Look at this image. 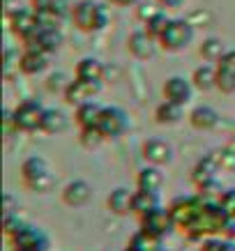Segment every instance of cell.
Returning <instances> with one entry per match:
<instances>
[{
    "instance_id": "obj_1",
    "label": "cell",
    "mask_w": 235,
    "mask_h": 251,
    "mask_svg": "<svg viewBox=\"0 0 235 251\" xmlns=\"http://www.w3.org/2000/svg\"><path fill=\"white\" fill-rule=\"evenodd\" d=\"M203 196V194H201ZM231 214L224 210L219 201L203 196V203L198 205V210L194 212V217L189 219V224L184 226V233L194 240H203L205 235H217V233H226L228 224H231Z\"/></svg>"
},
{
    "instance_id": "obj_2",
    "label": "cell",
    "mask_w": 235,
    "mask_h": 251,
    "mask_svg": "<svg viewBox=\"0 0 235 251\" xmlns=\"http://www.w3.org/2000/svg\"><path fill=\"white\" fill-rule=\"evenodd\" d=\"M69 19L81 32H99L108 25V9L95 0H78Z\"/></svg>"
},
{
    "instance_id": "obj_3",
    "label": "cell",
    "mask_w": 235,
    "mask_h": 251,
    "mask_svg": "<svg viewBox=\"0 0 235 251\" xmlns=\"http://www.w3.org/2000/svg\"><path fill=\"white\" fill-rule=\"evenodd\" d=\"M21 177L23 182L28 184L32 191H51L53 187L55 177L51 173V168H49V161L44 157H28V159L21 164Z\"/></svg>"
},
{
    "instance_id": "obj_4",
    "label": "cell",
    "mask_w": 235,
    "mask_h": 251,
    "mask_svg": "<svg viewBox=\"0 0 235 251\" xmlns=\"http://www.w3.org/2000/svg\"><path fill=\"white\" fill-rule=\"evenodd\" d=\"M164 51H182L194 42V23L189 19H168L166 30L157 39Z\"/></svg>"
},
{
    "instance_id": "obj_5",
    "label": "cell",
    "mask_w": 235,
    "mask_h": 251,
    "mask_svg": "<svg viewBox=\"0 0 235 251\" xmlns=\"http://www.w3.org/2000/svg\"><path fill=\"white\" fill-rule=\"evenodd\" d=\"M26 44V51H42V53H55L62 46L65 37H62L60 28H44L39 25L35 32H30L26 39H21Z\"/></svg>"
},
{
    "instance_id": "obj_6",
    "label": "cell",
    "mask_w": 235,
    "mask_h": 251,
    "mask_svg": "<svg viewBox=\"0 0 235 251\" xmlns=\"http://www.w3.org/2000/svg\"><path fill=\"white\" fill-rule=\"evenodd\" d=\"M97 127L102 129L104 138H118L129 129V115L120 106H104L99 115Z\"/></svg>"
},
{
    "instance_id": "obj_7",
    "label": "cell",
    "mask_w": 235,
    "mask_h": 251,
    "mask_svg": "<svg viewBox=\"0 0 235 251\" xmlns=\"http://www.w3.org/2000/svg\"><path fill=\"white\" fill-rule=\"evenodd\" d=\"M99 92H102V81H85V78L74 76V81H69V85L65 88L62 97L69 106H81L85 101L95 99Z\"/></svg>"
},
{
    "instance_id": "obj_8",
    "label": "cell",
    "mask_w": 235,
    "mask_h": 251,
    "mask_svg": "<svg viewBox=\"0 0 235 251\" xmlns=\"http://www.w3.org/2000/svg\"><path fill=\"white\" fill-rule=\"evenodd\" d=\"M46 108L39 104L37 99H28L14 108V122L19 131H35L39 129L42 125V118H44Z\"/></svg>"
},
{
    "instance_id": "obj_9",
    "label": "cell",
    "mask_w": 235,
    "mask_h": 251,
    "mask_svg": "<svg viewBox=\"0 0 235 251\" xmlns=\"http://www.w3.org/2000/svg\"><path fill=\"white\" fill-rule=\"evenodd\" d=\"M141 228L164 240V237L175 228L173 214H171L168 207H157V210H152V212H148V214L141 217Z\"/></svg>"
},
{
    "instance_id": "obj_10",
    "label": "cell",
    "mask_w": 235,
    "mask_h": 251,
    "mask_svg": "<svg viewBox=\"0 0 235 251\" xmlns=\"http://www.w3.org/2000/svg\"><path fill=\"white\" fill-rule=\"evenodd\" d=\"M12 242H14L16 249H30V251H46L49 249V237L42 228L37 226H30L26 224L16 235H12Z\"/></svg>"
},
{
    "instance_id": "obj_11",
    "label": "cell",
    "mask_w": 235,
    "mask_h": 251,
    "mask_svg": "<svg viewBox=\"0 0 235 251\" xmlns=\"http://www.w3.org/2000/svg\"><path fill=\"white\" fill-rule=\"evenodd\" d=\"M194 83H191V78H184V76H168L166 83H164V97L168 101H175V104H189L191 97H194Z\"/></svg>"
},
{
    "instance_id": "obj_12",
    "label": "cell",
    "mask_w": 235,
    "mask_h": 251,
    "mask_svg": "<svg viewBox=\"0 0 235 251\" xmlns=\"http://www.w3.org/2000/svg\"><path fill=\"white\" fill-rule=\"evenodd\" d=\"M7 21H9V30L14 32L19 39H26L30 32H35L39 28V21H37V14H35V9H16L14 14H9L7 16Z\"/></svg>"
},
{
    "instance_id": "obj_13",
    "label": "cell",
    "mask_w": 235,
    "mask_h": 251,
    "mask_svg": "<svg viewBox=\"0 0 235 251\" xmlns=\"http://www.w3.org/2000/svg\"><path fill=\"white\" fill-rule=\"evenodd\" d=\"M143 157L155 166H166L173 161V148L164 138H150L143 143Z\"/></svg>"
},
{
    "instance_id": "obj_14",
    "label": "cell",
    "mask_w": 235,
    "mask_h": 251,
    "mask_svg": "<svg viewBox=\"0 0 235 251\" xmlns=\"http://www.w3.org/2000/svg\"><path fill=\"white\" fill-rule=\"evenodd\" d=\"M157 39L150 37L145 30H138V32H131L127 39V49L129 53L134 55V58H138V60H148V58H152L155 55V49H157Z\"/></svg>"
},
{
    "instance_id": "obj_15",
    "label": "cell",
    "mask_w": 235,
    "mask_h": 251,
    "mask_svg": "<svg viewBox=\"0 0 235 251\" xmlns=\"http://www.w3.org/2000/svg\"><path fill=\"white\" fill-rule=\"evenodd\" d=\"M90 198H92V187L85 180H72L62 189V201L69 207H81L85 203H90Z\"/></svg>"
},
{
    "instance_id": "obj_16",
    "label": "cell",
    "mask_w": 235,
    "mask_h": 251,
    "mask_svg": "<svg viewBox=\"0 0 235 251\" xmlns=\"http://www.w3.org/2000/svg\"><path fill=\"white\" fill-rule=\"evenodd\" d=\"M161 207V196L159 191H152V189H138L134 191V201H131V212L143 217V214L152 212Z\"/></svg>"
},
{
    "instance_id": "obj_17",
    "label": "cell",
    "mask_w": 235,
    "mask_h": 251,
    "mask_svg": "<svg viewBox=\"0 0 235 251\" xmlns=\"http://www.w3.org/2000/svg\"><path fill=\"white\" fill-rule=\"evenodd\" d=\"M46 67H49V53H42V51H26L19 60V69L26 76H37L46 72Z\"/></svg>"
},
{
    "instance_id": "obj_18",
    "label": "cell",
    "mask_w": 235,
    "mask_h": 251,
    "mask_svg": "<svg viewBox=\"0 0 235 251\" xmlns=\"http://www.w3.org/2000/svg\"><path fill=\"white\" fill-rule=\"evenodd\" d=\"M189 122L191 127L198 131H210L219 125V113L212 106H196L189 113Z\"/></svg>"
},
{
    "instance_id": "obj_19",
    "label": "cell",
    "mask_w": 235,
    "mask_h": 251,
    "mask_svg": "<svg viewBox=\"0 0 235 251\" xmlns=\"http://www.w3.org/2000/svg\"><path fill=\"white\" fill-rule=\"evenodd\" d=\"M131 201H134V191L125 189V187H118V189H113L111 194H108L106 205L113 214L125 217V214L131 212Z\"/></svg>"
},
{
    "instance_id": "obj_20",
    "label": "cell",
    "mask_w": 235,
    "mask_h": 251,
    "mask_svg": "<svg viewBox=\"0 0 235 251\" xmlns=\"http://www.w3.org/2000/svg\"><path fill=\"white\" fill-rule=\"evenodd\" d=\"M69 127V118L62 113L60 108H46L44 111V118H42V125H39V129L44 131V134H62V131Z\"/></svg>"
},
{
    "instance_id": "obj_21",
    "label": "cell",
    "mask_w": 235,
    "mask_h": 251,
    "mask_svg": "<svg viewBox=\"0 0 235 251\" xmlns=\"http://www.w3.org/2000/svg\"><path fill=\"white\" fill-rule=\"evenodd\" d=\"M191 83L201 92H208V90H212V88H217V67H212L210 62L196 67L194 74H191Z\"/></svg>"
},
{
    "instance_id": "obj_22",
    "label": "cell",
    "mask_w": 235,
    "mask_h": 251,
    "mask_svg": "<svg viewBox=\"0 0 235 251\" xmlns=\"http://www.w3.org/2000/svg\"><path fill=\"white\" fill-rule=\"evenodd\" d=\"M104 72H106L104 65H102L97 58L88 55V58H81V60H78L74 76L76 78H85V81H102V78H104Z\"/></svg>"
},
{
    "instance_id": "obj_23",
    "label": "cell",
    "mask_w": 235,
    "mask_h": 251,
    "mask_svg": "<svg viewBox=\"0 0 235 251\" xmlns=\"http://www.w3.org/2000/svg\"><path fill=\"white\" fill-rule=\"evenodd\" d=\"M182 118H184L182 104H175V101H168V99H164L159 106L155 108V120L159 125H178Z\"/></svg>"
},
{
    "instance_id": "obj_24",
    "label": "cell",
    "mask_w": 235,
    "mask_h": 251,
    "mask_svg": "<svg viewBox=\"0 0 235 251\" xmlns=\"http://www.w3.org/2000/svg\"><path fill=\"white\" fill-rule=\"evenodd\" d=\"M30 5L35 12H53V14L60 16H72V9H74V0H30Z\"/></svg>"
},
{
    "instance_id": "obj_25",
    "label": "cell",
    "mask_w": 235,
    "mask_h": 251,
    "mask_svg": "<svg viewBox=\"0 0 235 251\" xmlns=\"http://www.w3.org/2000/svg\"><path fill=\"white\" fill-rule=\"evenodd\" d=\"M136 184L138 189H152V191H159L161 184H164V175H161L159 166H145L138 171V177H136Z\"/></svg>"
},
{
    "instance_id": "obj_26",
    "label": "cell",
    "mask_w": 235,
    "mask_h": 251,
    "mask_svg": "<svg viewBox=\"0 0 235 251\" xmlns=\"http://www.w3.org/2000/svg\"><path fill=\"white\" fill-rule=\"evenodd\" d=\"M102 108L104 106H99L95 99L85 101V104H81V106H76V122H78L81 127H97Z\"/></svg>"
},
{
    "instance_id": "obj_27",
    "label": "cell",
    "mask_w": 235,
    "mask_h": 251,
    "mask_svg": "<svg viewBox=\"0 0 235 251\" xmlns=\"http://www.w3.org/2000/svg\"><path fill=\"white\" fill-rule=\"evenodd\" d=\"M198 53H201V58L205 62H219L221 55L226 53V46H224V42L219 37H208L203 39V44L198 46Z\"/></svg>"
},
{
    "instance_id": "obj_28",
    "label": "cell",
    "mask_w": 235,
    "mask_h": 251,
    "mask_svg": "<svg viewBox=\"0 0 235 251\" xmlns=\"http://www.w3.org/2000/svg\"><path fill=\"white\" fill-rule=\"evenodd\" d=\"M127 247H131L134 251H159L161 249V237L152 235V233H148V230H138L136 235L129 240Z\"/></svg>"
},
{
    "instance_id": "obj_29",
    "label": "cell",
    "mask_w": 235,
    "mask_h": 251,
    "mask_svg": "<svg viewBox=\"0 0 235 251\" xmlns=\"http://www.w3.org/2000/svg\"><path fill=\"white\" fill-rule=\"evenodd\" d=\"M104 141H106V138H104V134H102L99 127H81L78 143L83 145L85 150H95V148H99Z\"/></svg>"
},
{
    "instance_id": "obj_30",
    "label": "cell",
    "mask_w": 235,
    "mask_h": 251,
    "mask_svg": "<svg viewBox=\"0 0 235 251\" xmlns=\"http://www.w3.org/2000/svg\"><path fill=\"white\" fill-rule=\"evenodd\" d=\"M214 173H217V159L205 157V159L198 161L196 171H194V180H196V184H203L208 180H214Z\"/></svg>"
},
{
    "instance_id": "obj_31",
    "label": "cell",
    "mask_w": 235,
    "mask_h": 251,
    "mask_svg": "<svg viewBox=\"0 0 235 251\" xmlns=\"http://www.w3.org/2000/svg\"><path fill=\"white\" fill-rule=\"evenodd\" d=\"M217 90L224 92V95H233L235 92V72L217 67Z\"/></svg>"
},
{
    "instance_id": "obj_32",
    "label": "cell",
    "mask_w": 235,
    "mask_h": 251,
    "mask_svg": "<svg viewBox=\"0 0 235 251\" xmlns=\"http://www.w3.org/2000/svg\"><path fill=\"white\" fill-rule=\"evenodd\" d=\"M166 25H168V16L164 14V12H161V14L152 16L150 21H145V32H148L150 37L159 39V37H161V32L166 30Z\"/></svg>"
},
{
    "instance_id": "obj_33",
    "label": "cell",
    "mask_w": 235,
    "mask_h": 251,
    "mask_svg": "<svg viewBox=\"0 0 235 251\" xmlns=\"http://www.w3.org/2000/svg\"><path fill=\"white\" fill-rule=\"evenodd\" d=\"M164 9L161 7H157L155 2H138V7H136V16L141 19V21H150L152 16H157V14H161Z\"/></svg>"
},
{
    "instance_id": "obj_34",
    "label": "cell",
    "mask_w": 235,
    "mask_h": 251,
    "mask_svg": "<svg viewBox=\"0 0 235 251\" xmlns=\"http://www.w3.org/2000/svg\"><path fill=\"white\" fill-rule=\"evenodd\" d=\"M23 226H26V221L19 217V212H16V214H9V217H5V235H7V237L16 235V233H19Z\"/></svg>"
},
{
    "instance_id": "obj_35",
    "label": "cell",
    "mask_w": 235,
    "mask_h": 251,
    "mask_svg": "<svg viewBox=\"0 0 235 251\" xmlns=\"http://www.w3.org/2000/svg\"><path fill=\"white\" fill-rule=\"evenodd\" d=\"M69 85V81H65V74H51L46 81V90L49 92H65V88Z\"/></svg>"
},
{
    "instance_id": "obj_36",
    "label": "cell",
    "mask_w": 235,
    "mask_h": 251,
    "mask_svg": "<svg viewBox=\"0 0 235 251\" xmlns=\"http://www.w3.org/2000/svg\"><path fill=\"white\" fill-rule=\"evenodd\" d=\"M224 242L226 240H219L214 235H208L201 240V251H224Z\"/></svg>"
},
{
    "instance_id": "obj_37",
    "label": "cell",
    "mask_w": 235,
    "mask_h": 251,
    "mask_svg": "<svg viewBox=\"0 0 235 251\" xmlns=\"http://www.w3.org/2000/svg\"><path fill=\"white\" fill-rule=\"evenodd\" d=\"M219 203L224 205V210H226V212L235 219V189L224 191V194L219 196Z\"/></svg>"
},
{
    "instance_id": "obj_38",
    "label": "cell",
    "mask_w": 235,
    "mask_h": 251,
    "mask_svg": "<svg viewBox=\"0 0 235 251\" xmlns=\"http://www.w3.org/2000/svg\"><path fill=\"white\" fill-rule=\"evenodd\" d=\"M217 67H221V69H231V72H235V49H228L226 53L221 55V60L217 62Z\"/></svg>"
},
{
    "instance_id": "obj_39",
    "label": "cell",
    "mask_w": 235,
    "mask_h": 251,
    "mask_svg": "<svg viewBox=\"0 0 235 251\" xmlns=\"http://www.w3.org/2000/svg\"><path fill=\"white\" fill-rule=\"evenodd\" d=\"M2 122H5V131H7V134L19 131V129H16V122H14V111L5 108V111H2Z\"/></svg>"
},
{
    "instance_id": "obj_40",
    "label": "cell",
    "mask_w": 235,
    "mask_h": 251,
    "mask_svg": "<svg viewBox=\"0 0 235 251\" xmlns=\"http://www.w3.org/2000/svg\"><path fill=\"white\" fill-rule=\"evenodd\" d=\"M16 203H14V196L12 194H5V217H9V214H16Z\"/></svg>"
},
{
    "instance_id": "obj_41",
    "label": "cell",
    "mask_w": 235,
    "mask_h": 251,
    "mask_svg": "<svg viewBox=\"0 0 235 251\" xmlns=\"http://www.w3.org/2000/svg\"><path fill=\"white\" fill-rule=\"evenodd\" d=\"M16 9H21V2L19 0H5V14H14Z\"/></svg>"
},
{
    "instance_id": "obj_42",
    "label": "cell",
    "mask_w": 235,
    "mask_h": 251,
    "mask_svg": "<svg viewBox=\"0 0 235 251\" xmlns=\"http://www.w3.org/2000/svg\"><path fill=\"white\" fill-rule=\"evenodd\" d=\"M108 2H113L118 7H134V5H138L141 0H108Z\"/></svg>"
},
{
    "instance_id": "obj_43",
    "label": "cell",
    "mask_w": 235,
    "mask_h": 251,
    "mask_svg": "<svg viewBox=\"0 0 235 251\" xmlns=\"http://www.w3.org/2000/svg\"><path fill=\"white\" fill-rule=\"evenodd\" d=\"M159 2L164 5V7H180L184 0H159Z\"/></svg>"
},
{
    "instance_id": "obj_44",
    "label": "cell",
    "mask_w": 235,
    "mask_h": 251,
    "mask_svg": "<svg viewBox=\"0 0 235 251\" xmlns=\"http://www.w3.org/2000/svg\"><path fill=\"white\" fill-rule=\"evenodd\" d=\"M224 251H235V240L233 237H228L226 242H224Z\"/></svg>"
},
{
    "instance_id": "obj_45",
    "label": "cell",
    "mask_w": 235,
    "mask_h": 251,
    "mask_svg": "<svg viewBox=\"0 0 235 251\" xmlns=\"http://www.w3.org/2000/svg\"><path fill=\"white\" fill-rule=\"evenodd\" d=\"M122 251H134V249H131V247H127V249H122Z\"/></svg>"
},
{
    "instance_id": "obj_46",
    "label": "cell",
    "mask_w": 235,
    "mask_h": 251,
    "mask_svg": "<svg viewBox=\"0 0 235 251\" xmlns=\"http://www.w3.org/2000/svg\"><path fill=\"white\" fill-rule=\"evenodd\" d=\"M14 251H30V249H14Z\"/></svg>"
},
{
    "instance_id": "obj_47",
    "label": "cell",
    "mask_w": 235,
    "mask_h": 251,
    "mask_svg": "<svg viewBox=\"0 0 235 251\" xmlns=\"http://www.w3.org/2000/svg\"><path fill=\"white\" fill-rule=\"evenodd\" d=\"M159 251H166V249H159Z\"/></svg>"
}]
</instances>
